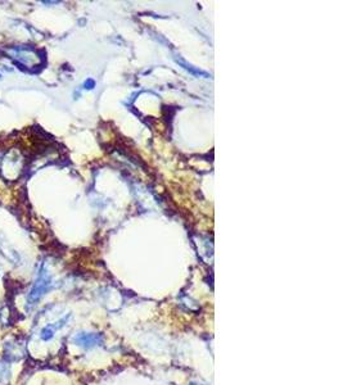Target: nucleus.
<instances>
[{"label": "nucleus", "instance_id": "nucleus-1", "mask_svg": "<svg viewBox=\"0 0 343 385\" xmlns=\"http://www.w3.org/2000/svg\"><path fill=\"white\" fill-rule=\"evenodd\" d=\"M49 288V279H48L45 272H40V276L37 279V281L35 282L33 290L30 292L29 296V304H36L39 302V299L45 294V292Z\"/></svg>", "mask_w": 343, "mask_h": 385}, {"label": "nucleus", "instance_id": "nucleus-2", "mask_svg": "<svg viewBox=\"0 0 343 385\" xmlns=\"http://www.w3.org/2000/svg\"><path fill=\"white\" fill-rule=\"evenodd\" d=\"M100 340V338L98 335H93V334H82V335L76 338V342L81 344V346H94L97 344Z\"/></svg>", "mask_w": 343, "mask_h": 385}, {"label": "nucleus", "instance_id": "nucleus-3", "mask_svg": "<svg viewBox=\"0 0 343 385\" xmlns=\"http://www.w3.org/2000/svg\"><path fill=\"white\" fill-rule=\"evenodd\" d=\"M190 385H197V384H194V383H192V384H190Z\"/></svg>", "mask_w": 343, "mask_h": 385}]
</instances>
